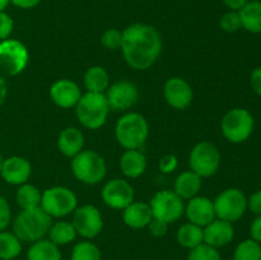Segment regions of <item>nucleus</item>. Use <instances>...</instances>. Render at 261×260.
<instances>
[{"mask_svg": "<svg viewBox=\"0 0 261 260\" xmlns=\"http://www.w3.org/2000/svg\"><path fill=\"white\" fill-rule=\"evenodd\" d=\"M30 53L24 43L14 38L0 41V73L14 76L22 73L28 65Z\"/></svg>", "mask_w": 261, "mask_h": 260, "instance_id": "1a4fd4ad", "label": "nucleus"}, {"mask_svg": "<svg viewBox=\"0 0 261 260\" xmlns=\"http://www.w3.org/2000/svg\"><path fill=\"white\" fill-rule=\"evenodd\" d=\"M178 160L175 154H165L160 160L158 167L162 173H172L177 168Z\"/></svg>", "mask_w": 261, "mask_h": 260, "instance_id": "4c0bfd02", "label": "nucleus"}, {"mask_svg": "<svg viewBox=\"0 0 261 260\" xmlns=\"http://www.w3.org/2000/svg\"><path fill=\"white\" fill-rule=\"evenodd\" d=\"M73 223L76 233L86 240H92L98 236L103 228V218L97 206L86 204L76 206L73 212Z\"/></svg>", "mask_w": 261, "mask_h": 260, "instance_id": "f8f14e48", "label": "nucleus"}, {"mask_svg": "<svg viewBox=\"0 0 261 260\" xmlns=\"http://www.w3.org/2000/svg\"><path fill=\"white\" fill-rule=\"evenodd\" d=\"M41 3V0H10V4H13L14 7L19 8V9H33V8L37 7Z\"/></svg>", "mask_w": 261, "mask_h": 260, "instance_id": "37998d69", "label": "nucleus"}, {"mask_svg": "<svg viewBox=\"0 0 261 260\" xmlns=\"http://www.w3.org/2000/svg\"><path fill=\"white\" fill-rule=\"evenodd\" d=\"M203 178L196 175L194 171H185L181 172L176 177L175 184H173V191L180 196L182 200H189L199 194L203 185Z\"/></svg>", "mask_w": 261, "mask_h": 260, "instance_id": "5701e85b", "label": "nucleus"}, {"mask_svg": "<svg viewBox=\"0 0 261 260\" xmlns=\"http://www.w3.org/2000/svg\"><path fill=\"white\" fill-rule=\"evenodd\" d=\"M188 260H222V256L218 249L209 246L203 242L201 245L190 250Z\"/></svg>", "mask_w": 261, "mask_h": 260, "instance_id": "473e14b6", "label": "nucleus"}, {"mask_svg": "<svg viewBox=\"0 0 261 260\" xmlns=\"http://www.w3.org/2000/svg\"><path fill=\"white\" fill-rule=\"evenodd\" d=\"M120 170L129 178L140 177L147 170V157L140 149H126L120 157Z\"/></svg>", "mask_w": 261, "mask_h": 260, "instance_id": "4be33fe9", "label": "nucleus"}, {"mask_svg": "<svg viewBox=\"0 0 261 260\" xmlns=\"http://www.w3.org/2000/svg\"><path fill=\"white\" fill-rule=\"evenodd\" d=\"M105 96L111 111H126L139 101V88L133 82L121 79L110 84Z\"/></svg>", "mask_w": 261, "mask_h": 260, "instance_id": "ddd939ff", "label": "nucleus"}, {"mask_svg": "<svg viewBox=\"0 0 261 260\" xmlns=\"http://www.w3.org/2000/svg\"><path fill=\"white\" fill-rule=\"evenodd\" d=\"M53 218L41 206L20 211L13 221V233L22 242L38 241L48 233Z\"/></svg>", "mask_w": 261, "mask_h": 260, "instance_id": "f03ea898", "label": "nucleus"}, {"mask_svg": "<svg viewBox=\"0 0 261 260\" xmlns=\"http://www.w3.org/2000/svg\"><path fill=\"white\" fill-rule=\"evenodd\" d=\"M149 205L153 218L166 222L167 224L178 221L185 213L184 200L173 190H161L155 193Z\"/></svg>", "mask_w": 261, "mask_h": 260, "instance_id": "9b49d317", "label": "nucleus"}, {"mask_svg": "<svg viewBox=\"0 0 261 260\" xmlns=\"http://www.w3.org/2000/svg\"><path fill=\"white\" fill-rule=\"evenodd\" d=\"M12 222V211L10 205L4 196L0 195V232L5 231Z\"/></svg>", "mask_w": 261, "mask_h": 260, "instance_id": "e433bc0d", "label": "nucleus"}, {"mask_svg": "<svg viewBox=\"0 0 261 260\" xmlns=\"http://www.w3.org/2000/svg\"><path fill=\"white\" fill-rule=\"evenodd\" d=\"M41 195H42V193L40 191V189L36 188L32 184L25 183L23 185L18 186L17 194H15V201H17L20 211H28V209L40 206Z\"/></svg>", "mask_w": 261, "mask_h": 260, "instance_id": "c85d7f7f", "label": "nucleus"}, {"mask_svg": "<svg viewBox=\"0 0 261 260\" xmlns=\"http://www.w3.org/2000/svg\"><path fill=\"white\" fill-rule=\"evenodd\" d=\"M83 82L87 92L105 93L110 87V75L103 66L93 65L87 69Z\"/></svg>", "mask_w": 261, "mask_h": 260, "instance_id": "a878e982", "label": "nucleus"}, {"mask_svg": "<svg viewBox=\"0 0 261 260\" xmlns=\"http://www.w3.org/2000/svg\"><path fill=\"white\" fill-rule=\"evenodd\" d=\"M14 30V20L8 13L0 12V41L10 38Z\"/></svg>", "mask_w": 261, "mask_h": 260, "instance_id": "c9c22d12", "label": "nucleus"}, {"mask_svg": "<svg viewBox=\"0 0 261 260\" xmlns=\"http://www.w3.org/2000/svg\"><path fill=\"white\" fill-rule=\"evenodd\" d=\"M115 137L125 150L142 149L149 137L147 119L138 112H126L117 120Z\"/></svg>", "mask_w": 261, "mask_h": 260, "instance_id": "7ed1b4c3", "label": "nucleus"}, {"mask_svg": "<svg viewBox=\"0 0 261 260\" xmlns=\"http://www.w3.org/2000/svg\"><path fill=\"white\" fill-rule=\"evenodd\" d=\"M124 60L135 70H147L162 53V37L157 28L147 23H134L122 31Z\"/></svg>", "mask_w": 261, "mask_h": 260, "instance_id": "f257e3e1", "label": "nucleus"}, {"mask_svg": "<svg viewBox=\"0 0 261 260\" xmlns=\"http://www.w3.org/2000/svg\"><path fill=\"white\" fill-rule=\"evenodd\" d=\"M176 240L185 249H194V247L199 246V245H201L204 242L203 227L196 226V224L188 222V223L182 224L177 229Z\"/></svg>", "mask_w": 261, "mask_h": 260, "instance_id": "bb28decb", "label": "nucleus"}, {"mask_svg": "<svg viewBox=\"0 0 261 260\" xmlns=\"http://www.w3.org/2000/svg\"><path fill=\"white\" fill-rule=\"evenodd\" d=\"M233 260H261V244L251 237L244 240L234 249Z\"/></svg>", "mask_w": 261, "mask_h": 260, "instance_id": "7c9ffc66", "label": "nucleus"}, {"mask_svg": "<svg viewBox=\"0 0 261 260\" xmlns=\"http://www.w3.org/2000/svg\"><path fill=\"white\" fill-rule=\"evenodd\" d=\"M58 148L68 158L75 157L84 148V134L75 126H68L58 137Z\"/></svg>", "mask_w": 261, "mask_h": 260, "instance_id": "412c9836", "label": "nucleus"}, {"mask_svg": "<svg viewBox=\"0 0 261 260\" xmlns=\"http://www.w3.org/2000/svg\"><path fill=\"white\" fill-rule=\"evenodd\" d=\"M213 204L217 218L234 223L246 213L247 196L241 189L228 188L214 199Z\"/></svg>", "mask_w": 261, "mask_h": 260, "instance_id": "6e6552de", "label": "nucleus"}, {"mask_svg": "<svg viewBox=\"0 0 261 260\" xmlns=\"http://www.w3.org/2000/svg\"><path fill=\"white\" fill-rule=\"evenodd\" d=\"M148 229H149L150 235L154 237H163L166 233H167L168 224L166 222L160 221V219L153 218L150 221V223L148 224Z\"/></svg>", "mask_w": 261, "mask_h": 260, "instance_id": "58836bf2", "label": "nucleus"}, {"mask_svg": "<svg viewBox=\"0 0 261 260\" xmlns=\"http://www.w3.org/2000/svg\"><path fill=\"white\" fill-rule=\"evenodd\" d=\"M166 102L175 110H185L194 99V91L190 83L180 76L167 79L163 87Z\"/></svg>", "mask_w": 261, "mask_h": 260, "instance_id": "2eb2a0df", "label": "nucleus"}, {"mask_svg": "<svg viewBox=\"0 0 261 260\" xmlns=\"http://www.w3.org/2000/svg\"><path fill=\"white\" fill-rule=\"evenodd\" d=\"M250 0H223V4L228 8V10L240 12Z\"/></svg>", "mask_w": 261, "mask_h": 260, "instance_id": "c03bdc74", "label": "nucleus"}, {"mask_svg": "<svg viewBox=\"0 0 261 260\" xmlns=\"http://www.w3.org/2000/svg\"><path fill=\"white\" fill-rule=\"evenodd\" d=\"M70 260H102L101 250L89 240H84L73 247Z\"/></svg>", "mask_w": 261, "mask_h": 260, "instance_id": "2f4dec72", "label": "nucleus"}, {"mask_svg": "<svg viewBox=\"0 0 261 260\" xmlns=\"http://www.w3.org/2000/svg\"><path fill=\"white\" fill-rule=\"evenodd\" d=\"M60 247L48 239H41L31 244L27 251V260H61Z\"/></svg>", "mask_w": 261, "mask_h": 260, "instance_id": "393cba45", "label": "nucleus"}, {"mask_svg": "<svg viewBox=\"0 0 261 260\" xmlns=\"http://www.w3.org/2000/svg\"><path fill=\"white\" fill-rule=\"evenodd\" d=\"M74 109L79 122L89 130H97L103 126L111 111L105 93L96 92H86L82 94Z\"/></svg>", "mask_w": 261, "mask_h": 260, "instance_id": "20e7f679", "label": "nucleus"}, {"mask_svg": "<svg viewBox=\"0 0 261 260\" xmlns=\"http://www.w3.org/2000/svg\"><path fill=\"white\" fill-rule=\"evenodd\" d=\"M31 175H32V166L27 158L12 155L3 161L0 177L9 185H23L28 183Z\"/></svg>", "mask_w": 261, "mask_h": 260, "instance_id": "dca6fc26", "label": "nucleus"}, {"mask_svg": "<svg viewBox=\"0 0 261 260\" xmlns=\"http://www.w3.org/2000/svg\"><path fill=\"white\" fill-rule=\"evenodd\" d=\"M10 4V0H0V12H5L8 5Z\"/></svg>", "mask_w": 261, "mask_h": 260, "instance_id": "49530a36", "label": "nucleus"}, {"mask_svg": "<svg viewBox=\"0 0 261 260\" xmlns=\"http://www.w3.org/2000/svg\"><path fill=\"white\" fill-rule=\"evenodd\" d=\"M250 236L252 240L261 244V216H256L250 226Z\"/></svg>", "mask_w": 261, "mask_h": 260, "instance_id": "79ce46f5", "label": "nucleus"}, {"mask_svg": "<svg viewBox=\"0 0 261 260\" xmlns=\"http://www.w3.org/2000/svg\"><path fill=\"white\" fill-rule=\"evenodd\" d=\"M40 206L51 218H63L75 211L78 199L71 189L65 186H53L42 191Z\"/></svg>", "mask_w": 261, "mask_h": 260, "instance_id": "0eeeda50", "label": "nucleus"}, {"mask_svg": "<svg viewBox=\"0 0 261 260\" xmlns=\"http://www.w3.org/2000/svg\"><path fill=\"white\" fill-rule=\"evenodd\" d=\"M101 196L107 206L117 211H124L134 201L135 193L129 181L124 178H112L103 185Z\"/></svg>", "mask_w": 261, "mask_h": 260, "instance_id": "4468645a", "label": "nucleus"}, {"mask_svg": "<svg viewBox=\"0 0 261 260\" xmlns=\"http://www.w3.org/2000/svg\"><path fill=\"white\" fill-rule=\"evenodd\" d=\"M242 30L254 35L261 33V0L249 2L239 12Z\"/></svg>", "mask_w": 261, "mask_h": 260, "instance_id": "b1692460", "label": "nucleus"}, {"mask_svg": "<svg viewBox=\"0 0 261 260\" xmlns=\"http://www.w3.org/2000/svg\"><path fill=\"white\" fill-rule=\"evenodd\" d=\"M47 235L48 240L53 241L55 245H58V246L70 244L78 236L73 223L68 221H59L51 224Z\"/></svg>", "mask_w": 261, "mask_h": 260, "instance_id": "cd10ccee", "label": "nucleus"}, {"mask_svg": "<svg viewBox=\"0 0 261 260\" xmlns=\"http://www.w3.org/2000/svg\"><path fill=\"white\" fill-rule=\"evenodd\" d=\"M7 97H8V83L4 79V76L0 75V107L4 105Z\"/></svg>", "mask_w": 261, "mask_h": 260, "instance_id": "a18cd8bd", "label": "nucleus"}, {"mask_svg": "<svg viewBox=\"0 0 261 260\" xmlns=\"http://www.w3.org/2000/svg\"><path fill=\"white\" fill-rule=\"evenodd\" d=\"M50 98L56 106L61 109H73L82 97V91L78 84L71 79H59L50 87Z\"/></svg>", "mask_w": 261, "mask_h": 260, "instance_id": "f3484780", "label": "nucleus"}, {"mask_svg": "<svg viewBox=\"0 0 261 260\" xmlns=\"http://www.w3.org/2000/svg\"><path fill=\"white\" fill-rule=\"evenodd\" d=\"M222 155L218 148L211 142H200L191 149L189 155L190 170L203 177H211L218 172Z\"/></svg>", "mask_w": 261, "mask_h": 260, "instance_id": "9d476101", "label": "nucleus"}, {"mask_svg": "<svg viewBox=\"0 0 261 260\" xmlns=\"http://www.w3.org/2000/svg\"><path fill=\"white\" fill-rule=\"evenodd\" d=\"M219 27L227 33H234L237 31L242 30L241 18H240L239 12L228 10V12L224 13L221 19H219Z\"/></svg>", "mask_w": 261, "mask_h": 260, "instance_id": "f704fd0d", "label": "nucleus"}, {"mask_svg": "<svg viewBox=\"0 0 261 260\" xmlns=\"http://www.w3.org/2000/svg\"><path fill=\"white\" fill-rule=\"evenodd\" d=\"M185 214L190 223L205 227L217 218L213 200L206 196H194L185 205Z\"/></svg>", "mask_w": 261, "mask_h": 260, "instance_id": "a211bd4d", "label": "nucleus"}, {"mask_svg": "<svg viewBox=\"0 0 261 260\" xmlns=\"http://www.w3.org/2000/svg\"><path fill=\"white\" fill-rule=\"evenodd\" d=\"M204 244L216 249L227 246L234 239V227L231 222L216 218L211 223L203 227Z\"/></svg>", "mask_w": 261, "mask_h": 260, "instance_id": "6ab92c4d", "label": "nucleus"}, {"mask_svg": "<svg viewBox=\"0 0 261 260\" xmlns=\"http://www.w3.org/2000/svg\"><path fill=\"white\" fill-rule=\"evenodd\" d=\"M250 86H251L254 93L261 97V66H257L252 70L251 75H250Z\"/></svg>", "mask_w": 261, "mask_h": 260, "instance_id": "a19ab883", "label": "nucleus"}, {"mask_svg": "<svg viewBox=\"0 0 261 260\" xmlns=\"http://www.w3.org/2000/svg\"><path fill=\"white\" fill-rule=\"evenodd\" d=\"M122 38H124L122 31L117 30V28H109L102 33L101 43L107 50H121Z\"/></svg>", "mask_w": 261, "mask_h": 260, "instance_id": "72a5a7b5", "label": "nucleus"}, {"mask_svg": "<svg viewBox=\"0 0 261 260\" xmlns=\"http://www.w3.org/2000/svg\"><path fill=\"white\" fill-rule=\"evenodd\" d=\"M70 167L76 180L86 185H97L103 181L107 173L105 158L92 149H83L71 158Z\"/></svg>", "mask_w": 261, "mask_h": 260, "instance_id": "39448f33", "label": "nucleus"}, {"mask_svg": "<svg viewBox=\"0 0 261 260\" xmlns=\"http://www.w3.org/2000/svg\"><path fill=\"white\" fill-rule=\"evenodd\" d=\"M153 219L150 205L144 201H133L122 211V221L127 227L140 229L148 227Z\"/></svg>", "mask_w": 261, "mask_h": 260, "instance_id": "aec40b11", "label": "nucleus"}, {"mask_svg": "<svg viewBox=\"0 0 261 260\" xmlns=\"http://www.w3.org/2000/svg\"><path fill=\"white\" fill-rule=\"evenodd\" d=\"M23 242L13 232H0V260H13L20 255Z\"/></svg>", "mask_w": 261, "mask_h": 260, "instance_id": "c756f323", "label": "nucleus"}, {"mask_svg": "<svg viewBox=\"0 0 261 260\" xmlns=\"http://www.w3.org/2000/svg\"><path fill=\"white\" fill-rule=\"evenodd\" d=\"M255 119L251 112L242 107L228 110L222 117L221 130L223 137L233 144H241L252 135Z\"/></svg>", "mask_w": 261, "mask_h": 260, "instance_id": "423d86ee", "label": "nucleus"}, {"mask_svg": "<svg viewBox=\"0 0 261 260\" xmlns=\"http://www.w3.org/2000/svg\"><path fill=\"white\" fill-rule=\"evenodd\" d=\"M247 209H250V212L255 216H261V189L247 198Z\"/></svg>", "mask_w": 261, "mask_h": 260, "instance_id": "ea45409f", "label": "nucleus"}, {"mask_svg": "<svg viewBox=\"0 0 261 260\" xmlns=\"http://www.w3.org/2000/svg\"><path fill=\"white\" fill-rule=\"evenodd\" d=\"M3 161H4V158H3L2 153H0V172H2V166H3Z\"/></svg>", "mask_w": 261, "mask_h": 260, "instance_id": "de8ad7c7", "label": "nucleus"}]
</instances>
